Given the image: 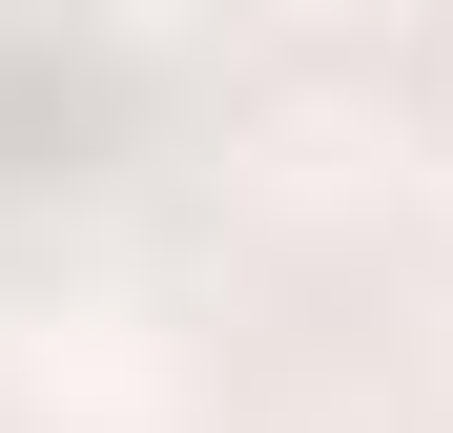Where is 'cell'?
I'll list each match as a JSON object with an SVG mask.
<instances>
[{"instance_id": "6da1fadb", "label": "cell", "mask_w": 453, "mask_h": 433, "mask_svg": "<svg viewBox=\"0 0 453 433\" xmlns=\"http://www.w3.org/2000/svg\"><path fill=\"white\" fill-rule=\"evenodd\" d=\"M124 21H268V0H124Z\"/></svg>"}]
</instances>
